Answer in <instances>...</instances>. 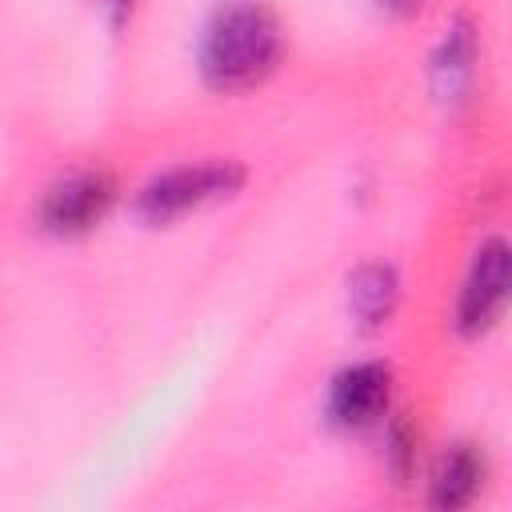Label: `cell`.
Segmentation results:
<instances>
[{
  "mask_svg": "<svg viewBox=\"0 0 512 512\" xmlns=\"http://www.w3.org/2000/svg\"><path fill=\"white\" fill-rule=\"evenodd\" d=\"M276 52L280 32L268 8L240 0L212 16L200 44V68L216 88H244L272 68Z\"/></svg>",
  "mask_w": 512,
  "mask_h": 512,
  "instance_id": "1",
  "label": "cell"
},
{
  "mask_svg": "<svg viewBox=\"0 0 512 512\" xmlns=\"http://www.w3.org/2000/svg\"><path fill=\"white\" fill-rule=\"evenodd\" d=\"M240 184V172L228 168V164H196V168H176V172H164L156 176L144 192H140V212L148 220H168L200 200H212L228 188Z\"/></svg>",
  "mask_w": 512,
  "mask_h": 512,
  "instance_id": "2",
  "label": "cell"
},
{
  "mask_svg": "<svg viewBox=\"0 0 512 512\" xmlns=\"http://www.w3.org/2000/svg\"><path fill=\"white\" fill-rule=\"evenodd\" d=\"M396 304V276L384 264H368L352 276V312L364 324H380Z\"/></svg>",
  "mask_w": 512,
  "mask_h": 512,
  "instance_id": "7",
  "label": "cell"
},
{
  "mask_svg": "<svg viewBox=\"0 0 512 512\" xmlns=\"http://www.w3.org/2000/svg\"><path fill=\"white\" fill-rule=\"evenodd\" d=\"M384 4H388V8H396V12H408V8H416L420 0H384Z\"/></svg>",
  "mask_w": 512,
  "mask_h": 512,
  "instance_id": "9",
  "label": "cell"
},
{
  "mask_svg": "<svg viewBox=\"0 0 512 512\" xmlns=\"http://www.w3.org/2000/svg\"><path fill=\"white\" fill-rule=\"evenodd\" d=\"M504 296H508V248L504 240H492L476 252V264L460 292V328L484 332L500 316Z\"/></svg>",
  "mask_w": 512,
  "mask_h": 512,
  "instance_id": "3",
  "label": "cell"
},
{
  "mask_svg": "<svg viewBox=\"0 0 512 512\" xmlns=\"http://www.w3.org/2000/svg\"><path fill=\"white\" fill-rule=\"evenodd\" d=\"M384 404H388V368L384 364H356V368L340 372L332 384V400H328L336 424H348V428L376 420Z\"/></svg>",
  "mask_w": 512,
  "mask_h": 512,
  "instance_id": "4",
  "label": "cell"
},
{
  "mask_svg": "<svg viewBox=\"0 0 512 512\" xmlns=\"http://www.w3.org/2000/svg\"><path fill=\"white\" fill-rule=\"evenodd\" d=\"M104 204H108L104 176H72L60 188L48 192L40 216H44V224L52 232H80V228H88L104 212Z\"/></svg>",
  "mask_w": 512,
  "mask_h": 512,
  "instance_id": "5",
  "label": "cell"
},
{
  "mask_svg": "<svg viewBox=\"0 0 512 512\" xmlns=\"http://www.w3.org/2000/svg\"><path fill=\"white\" fill-rule=\"evenodd\" d=\"M480 476H484V460L468 444H456L440 460V468L432 476V504L436 508H460V504H468L472 492H476V484H480Z\"/></svg>",
  "mask_w": 512,
  "mask_h": 512,
  "instance_id": "6",
  "label": "cell"
},
{
  "mask_svg": "<svg viewBox=\"0 0 512 512\" xmlns=\"http://www.w3.org/2000/svg\"><path fill=\"white\" fill-rule=\"evenodd\" d=\"M468 72H472V32L460 24L448 32L440 56H436V84L444 96H460L464 84H468Z\"/></svg>",
  "mask_w": 512,
  "mask_h": 512,
  "instance_id": "8",
  "label": "cell"
}]
</instances>
